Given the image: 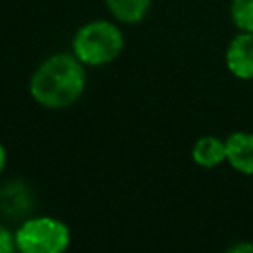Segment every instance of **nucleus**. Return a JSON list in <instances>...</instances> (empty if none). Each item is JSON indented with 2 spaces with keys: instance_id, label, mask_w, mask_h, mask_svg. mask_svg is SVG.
<instances>
[{
  "instance_id": "1",
  "label": "nucleus",
  "mask_w": 253,
  "mask_h": 253,
  "mask_svg": "<svg viewBox=\"0 0 253 253\" xmlns=\"http://www.w3.org/2000/svg\"><path fill=\"white\" fill-rule=\"evenodd\" d=\"M85 85V65L73 53H53L36 67L28 91L40 107L67 109L81 99Z\"/></svg>"
},
{
  "instance_id": "2",
  "label": "nucleus",
  "mask_w": 253,
  "mask_h": 253,
  "mask_svg": "<svg viewBox=\"0 0 253 253\" xmlns=\"http://www.w3.org/2000/svg\"><path fill=\"white\" fill-rule=\"evenodd\" d=\"M125 49V34L111 20H91L77 28L71 40V53L85 67L113 63Z\"/></svg>"
},
{
  "instance_id": "3",
  "label": "nucleus",
  "mask_w": 253,
  "mask_h": 253,
  "mask_svg": "<svg viewBox=\"0 0 253 253\" xmlns=\"http://www.w3.org/2000/svg\"><path fill=\"white\" fill-rule=\"evenodd\" d=\"M16 249L22 253H61L71 243L65 221L53 215H30L14 231Z\"/></svg>"
},
{
  "instance_id": "4",
  "label": "nucleus",
  "mask_w": 253,
  "mask_h": 253,
  "mask_svg": "<svg viewBox=\"0 0 253 253\" xmlns=\"http://www.w3.org/2000/svg\"><path fill=\"white\" fill-rule=\"evenodd\" d=\"M225 65L237 79H253V32H237L225 47Z\"/></svg>"
},
{
  "instance_id": "5",
  "label": "nucleus",
  "mask_w": 253,
  "mask_h": 253,
  "mask_svg": "<svg viewBox=\"0 0 253 253\" xmlns=\"http://www.w3.org/2000/svg\"><path fill=\"white\" fill-rule=\"evenodd\" d=\"M225 162L235 172L253 176V132L235 130L225 138Z\"/></svg>"
},
{
  "instance_id": "6",
  "label": "nucleus",
  "mask_w": 253,
  "mask_h": 253,
  "mask_svg": "<svg viewBox=\"0 0 253 253\" xmlns=\"http://www.w3.org/2000/svg\"><path fill=\"white\" fill-rule=\"evenodd\" d=\"M34 204V196L30 188L24 182L12 180L2 186L0 190V210L8 217H18L30 211V206Z\"/></svg>"
},
{
  "instance_id": "7",
  "label": "nucleus",
  "mask_w": 253,
  "mask_h": 253,
  "mask_svg": "<svg viewBox=\"0 0 253 253\" xmlns=\"http://www.w3.org/2000/svg\"><path fill=\"white\" fill-rule=\"evenodd\" d=\"M192 160L202 168H217L225 162V140L213 134L200 136L192 146Z\"/></svg>"
},
{
  "instance_id": "8",
  "label": "nucleus",
  "mask_w": 253,
  "mask_h": 253,
  "mask_svg": "<svg viewBox=\"0 0 253 253\" xmlns=\"http://www.w3.org/2000/svg\"><path fill=\"white\" fill-rule=\"evenodd\" d=\"M152 0H105L109 14L121 24H138L146 18Z\"/></svg>"
},
{
  "instance_id": "9",
  "label": "nucleus",
  "mask_w": 253,
  "mask_h": 253,
  "mask_svg": "<svg viewBox=\"0 0 253 253\" xmlns=\"http://www.w3.org/2000/svg\"><path fill=\"white\" fill-rule=\"evenodd\" d=\"M229 18L239 32H253V0H231Z\"/></svg>"
},
{
  "instance_id": "10",
  "label": "nucleus",
  "mask_w": 253,
  "mask_h": 253,
  "mask_svg": "<svg viewBox=\"0 0 253 253\" xmlns=\"http://www.w3.org/2000/svg\"><path fill=\"white\" fill-rule=\"evenodd\" d=\"M12 251H16L14 231H10L6 225L0 223V253H12Z\"/></svg>"
},
{
  "instance_id": "11",
  "label": "nucleus",
  "mask_w": 253,
  "mask_h": 253,
  "mask_svg": "<svg viewBox=\"0 0 253 253\" xmlns=\"http://www.w3.org/2000/svg\"><path fill=\"white\" fill-rule=\"evenodd\" d=\"M227 253H253V243L251 241H237L227 247Z\"/></svg>"
},
{
  "instance_id": "12",
  "label": "nucleus",
  "mask_w": 253,
  "mask_h": 253,
  "mask_svg": "<svg viewBox=\"0 0 253 253\" xmlns=\"http://www.w3.org/2000/svg\"><path fill=\"white\" fill-rule=\"evenodd\" d=\"M6 162H8V154H6V148L0 144V174H2L4 168H6Z\"/></svg>"
}]
</instances>
